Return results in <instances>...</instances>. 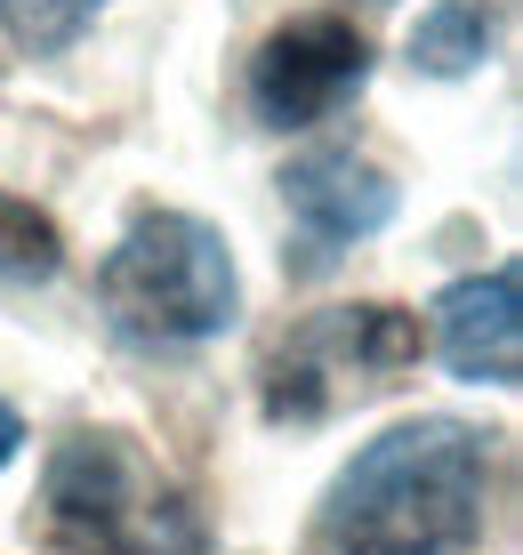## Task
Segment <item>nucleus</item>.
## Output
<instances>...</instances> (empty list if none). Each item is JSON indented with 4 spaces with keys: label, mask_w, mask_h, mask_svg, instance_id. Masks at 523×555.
<instances>
[{
    "label": "nucleus",
    "mask_w": 523,
    "mask_h": 555,
    "mask_svg": "<svg viewBox=\"0 0 523 555\" xmlns=\"http://www.w3.org/2000/svg\"><path fill=\"white\" fill-rule=\"evenodd\" d=\"M483 491L492 451L468 418H403L339 467L315 540L331 555H459L483 531Z\"/></svg>",
    "instance_id": "nucleus-1"
},
{
    "label": "nucleus",
    "mask_w": 523,
    "mask_h": 555,
    "mask_svg": "<svg viewBox=\"0 0 523 555\" xmlns=\"http://www.w3.org/2000/svg\"><path fill=\"white\" fill-rule=\"evenodd\" d=\"M97 306L138 347H202V338L234 331L242 274H234V250H226V234L209 218L145 209V218H129V234L97 266Z\"/></svg>",
    "instance_id": "nucleus-2"
},
{
    "label": "nucleus",
    "mask_w": 523,
    "mask_h": 555,
    "mask_svg": "<svg viewBox=\"0 0 523 555\" xmlns=\"http://www.w3.org/2000/svg\"><path fill=\"white\" fill-rule=\"evenodd\" d=\"M41 524L56 555H202V515L113 427L65 435L41 475Z\"/></svg>",
    "instance_id": "nucleus-3"
},
{
    "label": "nucleus",
    "mask_w": 523,
    "mask_h": 555,
    "mask_svg": "<svg viewBox=\"0 0 523 555\" xmlns=\"http://www.w3.org/2000/svg\"><path fill=\"white\" fill-rule=\"evenodd\" d=\"M419 362V314L403 306H322L266 354L258 371V403L275 427H322L346 403L386 395L403 371Z\"/></svg>",
    "instance_id": "nucleus-4"
},
{
    "label": "nucleus",
    "mask_w": 523,
    "mask_h": 555,
    "mask_svg": "<svg viewBox=\"0 0 523 555\" xmlns=\"http://www.w3.org/2000/svg\"><path fill=\"white\" fill-rule=\"evenodd\" d=\"M371 81V41L346 16H290L250 56V113L266 129H315Z\"/></svg>",
    "instance_id": "nucleus-5"
},
{
    "label": "nucleus",
    "mask_w": 523,
    "mask_h": 555,
    "mask_svg": "<svg viewBox=\"0 0 523 555\" xmlns=\"http://www.w3.org/2000/svg\"><path fill=\"white\" fill-rule=\"evenodd\" d=\"M282 202H290V218L306 225L315 250H346V242H371V234L395 225L403 185L355 145H315V153H298V162L282 169Z\"/></svg>",
    "instance_id": "nucleus-6"
},
{
    "label": "nucleus",
    "mask_w": 523,
    "mask_h": 555,
    "mask_svg": "<svg viewBox=\"0 0 523 555\" xmlns=\"http://www.w3.org/2000/svg\"><path fill=\"white\" fill-rule=\"evenodd\" d=\"M435 354L468 387H515L523 378V274L483 266L435 298Z\"/></svg>",
    "instance_id": "nucleus-7"
},
{
    "label": "nucleus",
    "mask_w": 523,
    "mask_h": 555,
    "mask_svg": "<svg viewBox=\"0 0 523 555\" xmlns=\"http://www.w3.org/2000/svg\"><path fill=\"white\" fill-rule=\"evenodd\" d=\"M483 56H492V9H483V0H435L411 25V65L435 73V81H459Z\"/></svg>",
    "instance_id": "nucleus-8"
},
{
    "label": "nucleus",
    "mask_w": 523,
    "mask_h": 555,
    "mask_svg": "<svg viewBox=\"0 0 523 555\" xmlns=\"http://www.w3.org/2000/svg\"><path fill=\"white\" fill-rule=\"evenodd\" d=\"M56 266H65V234H56V218L41 202H25V194L0 185V282H49Z\"/></svg>",
    "instance_id": "nucleus-9"
},
{
    "label": "nucleus",
    "mask_w": 523,
    "mask_h": 555,
    "mask_svg": "<svg viewBox=\"0 0 523 555\" xmlns=\"http://www.w3.org/2000/svg\"><path fill=\"white\" fill-rule=\"evenodd\" d=\"M97 9H105V0H0V33L25 56H56L97 25Z\"/></svg>",
    "instance_id": "nucleus-10"
},
{
    "label": "nucleus",
    "mask_w": 523,
    "mask_h": 555,
    "mask_svg": "<svg viewBox=\"0 0 523 555\" xmlns=\"http://www.w3.org/2000/svg\"><path fill=\"white\" fill-rule=\"evenodd\" d=\"M16 451H25V418H16L9 403H0V467H9Z\"/></svg>",
    "instance_id": "nucleus-11"
}]
</instances>
